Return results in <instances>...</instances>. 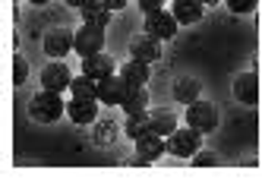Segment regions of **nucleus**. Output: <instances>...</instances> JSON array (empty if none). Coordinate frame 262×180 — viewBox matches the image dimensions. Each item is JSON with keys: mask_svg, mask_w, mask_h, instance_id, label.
<instances>
[{"mask_svg": "<svg viewBox=\"0 0 262 180\" xmlns=\"http://www.w3.org/2000/svg\"><path fill=\"white\" fill-rule=\"evenodd\" d=\"M63 111H67V104H63L60 92H51V88H41V92L29 101V114L38 120V123H54V120H60Z\"/></svg>", "mask_w": 262, "mask_h": 180, "instance_id": "f257e3e1", "label": "nucleus"}, {"mask_svg": "<svg viewBox=\"0 0 262 180\" xmlns=\"http://www.w3.org/2000/svg\"><path fill=\"white\" fill-rule=\"evenodd\" d=\"M133 88H139V85H133V82H126L120 73L114 76H104V79H98V101L101 104H120L123 107V101L133 95Z\"/></svg>", "mask_w": 262, "mask_h": 180, "instance_id": "f03ea898", "label": "nucleus"}, {"mask_svg": "<svg viewBox=\"0 0 262 180\" xmlns=\"http://www.w3.org/2000/svg\"><path fill=\"white\" fill-rule=\"evenodd\" d=\"M186 123H190L193 130H199V133H212L218 127V107L212 101H199L196 98L190 107H186Z\"/></svg>", "mask_w": 262, "mask_h": 180, "instance_id": "7ed1b4c3", "label": "nucleus"}, {"mask_svg": "<svg viewBox=\"0 0 262 180\" xmlns=\"http://www.w3.org/2000/svg\"><path fill=\"white\" fill-rule=\"evenodd\" d=\"M199 139H202V133L199 130H193L190 123H186V130H174L171 136H167V152L171 155H180V158H186V155H196L199 152Z\"/></svg>", "mask_w": 262, "mask_h": 180, "instance_id": "20e7f679", "label": "nucleus"}, {"mask_svg": "<svg viewBox=\"0 0 262 180\" xmlns=\"http://www.w3.org/2000/svg\"><path fill=\"white\" fill-rule=\"evenodd\" d=\"M167 152V136L161 133H145L136 139V165H152V161H158V155Z\"/></svg>", "mask_w": 262, "mask_h": 180, "instance_id": "39448f33", "label": "nucleus"}, {"mask_svg": "<svg viewBox=\"0 0 262 180\" xmlns=\"http://www.w3.org/2000/svg\"><path fill=\"white\" fill-rule=\"evenodd\" d=\"M73 48H76V54H82V57L101 54L104 51V29L82 22V29H76V44H73Z\"/></svg>", "mask_w": 262, "mask_h": 180, "instance_id": "423d86ee", "label": "nucleus"}, {"mask_svg": "<svg viewBox=\"0 0 262 180\" xmlns=\"http://www.w3.org/2000/svg\"><path fill=\"white\" fill-rule=\"evenodd\" d=\"M177 16L174 13H164V10H155V13H148L145 16V32L148 35H155V38L167 41V38H174L177 35Z\"/></svg>", "mask_w": 262, "mask_h": 180, "instance_id": "0eeeda50", "label": "nucleus"}, {"mask_svg": "<svg viewBox=\"0 0 262 180\" xmlns=\"http://www.w3.org/2000/svg\"><path fill=\"white\" fill-rule=\"evenodd\" d=\"M129 54H133V60H142V63H155L161 57V38H155V35H136L133 41H129Z\"/></svg>", "mask_w": 262, "mask_h": 180, "instance_id": "6e6552de", "label": "nucleus"}, {"mask_svg": "<svg viewBox=\"0 0 262 180\" xmlns=\"http://www.w3.org/2000/svg\"><path fill=\"white\" fill-rule=\"evenodd\" d=\"M73 44H76V35L67 26L48 29V35H45V54H51V57H63V54H70Z\"/></svg>", "mask_w": 262, "mask_h": 180, "instance_id": "1a4fd4ad", "label": "nucleus"}, {"mask_svg": "<svg viewBox=\"0 0 262 180\" xmlns=\"http://www.w3.org/2000/svg\"><path fill=\"white\" fill-rule=\"evenodd\" d=\"M70 82H73V73H70V66L60 63V60H51L41 70V85L51 88V92H63V88H70Z\"/></svg>", "mask_w": 262, "mask_h": 180, "instance_id": "9d476101", "label": "nucleus"}, {"mask_svg": "<svg viewBox=\"0 0 262 180\" xmlns=\"http://www.w3.org/2000/svg\"><path fill=\"white\" fill-rule=\"evenodd\" d=\"M98 98H73L67 104V114L73 123H95L98 120Z\"/></svg>", "mask_w": 262, "mask_h": 180, "instance_id": "9b49d317", "label": "nucleus"}, {"mask_svg": "<svg viewBox=\"0 0 262 180\" xmlns=\"http://www.w3.org/2000/svg\"><path fill=\"white\" fill-rule=\"evenodd\" d=\"M234 98L237 101H243V104H256L259 101V76L256 73H240L237 79H234Z\"/></svg>", "mask_w": 262, "mask_h": 180, "instance_id": "f8f14e48", "label": "nucleus"}, {"mask_svg": "<svg viewBox=\"0 0 262 180\" xmlns=\"http://www.w3.org/2000/svg\"><path fill=\"white\" fill-rule=\"evenodd\" d=\"M82 73L92 76V79H104L114 73V60L107 57V54H92V57H82Z\"/></svg>", "mask_w": 262, "mask_h": 180, "instance_id": "ddd939ff", "label": "nucleus"}, {"mask_svg": "<svg viewBox=\"0 0 262 180\" xmlns=\"http://www.w3.org/2000/svg\"><path fill=\"white\" fill-rule=\"evenodd\" d=\"M171 13L177 16L180 26H190V22H199L202 19L205 4H202V0H174V10Z\"/></svg>", "mask_w": 262, "mask_h": 180, "instance_id": "4468645a", "label": "nucleus"}, {"mask_svg": "<svg viewBox=\"0 0 262 180\" xmlns=\"http://www.w3.org/2000/svg\"><path fill=\"white\" fill-rule=\"evenodd\" d=\"M79 13H82V22L98 26V29H107V22H111V10L101 4V0H89V4L79 7Z\"/></svg>", "mask_w": 262, "mask_h": 180, "instance_id": "2eb2a0df", "label": "nucleus"}, {"mask_svg": "<svg viewBox=\"0 0 262 180\" xmlns=\"http://www.w3.org/2000/svg\"><path fill=\"white\" fill-rule=\"evenodd\" d=\"M174 98H177L180 104H193V101L199 98V79H193V76H180V79L174 82Z\"/></svg>", "mask_w": 262, "mask_h": 180, "instance_id": "dca6fc26", "label": "nucleus"}, {"mask_svg": "<svg viewBox=\"0 0 262 180\" xmlns=\"http://www.w3.org/2000/svg\"><path fill=\"white\" fill-rule=\"evenodd\" d=\"M126 136L129 139H139V136H145V133H152V114L148 111H142V114H126Z\"/></svg>", "mask_w": 262, "mask_h": 180, "instance_id": "f3484780", "label": "nucleus"}, {"mask_svg": "<svg viewBox=\"0 0 262 180\" xmlns=\"http://www.w3.org/2000/svg\"><path fill=\"white\" fill-rule=\"evenodd\" d=\"M120 76H123L126 82H133V85H145V82H148V63L129 57V60L120 66Z\"/></svg>", "mask_w": 262, "mask_h": 180, "instance_id": "a211bd4d", "label": "nucleus"}, {"mask_svg": "<svg viewBox=\"0 0 262 180\" xmlns=\"http://www.w3.org/2000/svg\"><path fill=\"white\" fill-rule=\"evenodd\" d=\"M92 139H95V146H111V142L117 139V123L111 117H101L95 120V130H92Z\"/></svg>", "mask_w": 262, "mask_h": 180, "instance_id": "6ab92c4d", "label": "nucleus"}, {"mask_svg": "<svg viewBox=\"0 0 262 180\" xmlns=\"http://www.w3.org/2000/svg\"><path fill=\"white\" fill-rule=\"evenodd\" d=\"M70 92H73V98H98V79L82 73L79 79L70 82Z\"/></svg>", "mask_w": 262, "mask_h": 180, "instance_id": "aec40b11", "label": "nucleus"}, {"mask_svg": "<svg viewBox=\"0 0 262 180\" xmlns=\"http://www.w3.org/2000/svg\"><path fill=\"white\" fill-rule=\"evenodd\" d=\"M152 130L161 136H171L177 130V114L174 111H152Z\"/></svg>", "mask_w": 262, "mask_h": 180, "instance_id": "412c9836", "label": "nucleus"}, {"mask_svg": "<svg viewBox=\"0 0 262 180\" xmlns=\"http://www.w3.org/2000/svg\"><path fill=\"white\" fill-rule=\"evenodd\" d=\"M123 111L126 114H142V111H148V92H145V85L133 88V95L123 101Z\"/></svg>", "mask_w": 262, "mask_h": 180, "instance_id": "4be33fe9", "label": "nucleus"}, {"mask_svg": "<svg viewBox=\"0 0 262 180\" xmlns=\"http://www.w3.org/2000/svg\"><path fill=\"white\" fill-rule=\"evenodd\" d=\"M26 76H29V63H26L23 54H16V60H13V82H16V85H23Z\"/></svg>", "mask_w": 262, "mask_h": 180, "instance_id": "5701e85b", "label": "nucleus"}, {"mask_svg": "<svg viewBox=\"0 0 262 180\" xmlns=\"http://www.w3.org/2000/svg\"><path fill=\"white\" fill-rule=\"evenodd\" d=\"M193 165L196 168H215V165H221V158L215 152H196L193 155Z\"/></svg>", "mask_w": 262, "mask_h": 180, "instance_id": "b1692460", "label": "nucleus"}, {"mask_svg": "<svg viewBox=\"0 0 262 180\" xmlns=\"http://www.w3.org/2000/svg\"><path fill=\"white\" fill-rule=\"evenodd\" d=\"M224 4H228V10H231V13H253L256 0H224Z\"/></svg>", "mask_w": 262, "mask_h": 180, "instance_id": "393cba45", "label": "nucleus"}, {"mask_svg": "<svg viewBox=\"0 0 262 180\" xmlns=\"http://www.w3.org/2000/svg\"><path fill=\"white\" fill-rule=\"evenodd\" d=\"M161 4H164V0H139V7H142L145 16H148V13H155V10H161Z\"/></svg>", "mask_w": 262, "mask_h": 180, "instance_id": "a878e982", "label": "nucleus"}, {"mask_svg": "<svg viewBox=\"0 0 262 180\" xmlns=\"http://www.w3.org/2000/svg\"><path fill=\"white\" fill-rule=\"evenodd\" d=\"M101 4H104V7H107L111 13H114V10H123V7L129 4V0H101Z\"/></svg>", "mask_w": 262, "mask_h": 180, "instance_id": "bb28decb", "label": "nucleus"}, {"mask_svg": "<svg viewBox=\"0 0 262 180\" xmlns=\"http://www.w3.org/2000/svg\"><path fill=\"white\" fill-rule=\"evenodd\" d=\"M63 4H70V7H82V4H89V0H63Z\"/></svg>", "mask_w": 262, "mask_h": 180, "instance_id": "cd10ccee", "label": "nucleus"}, {"mask_svg": "<svg viewBox=\"0 0 262 180\" xmlns=\"http://www.w3.org/2000/svg\"><path fill=\"white\" fill-rule=\"evenodd\" d=\"M29 4H35V7H45V4H48V0H29Z\"/></svg>", "mask_w": 262, "mask_h": 180, "instance_id": "c85d7f7f", "label": "nucleus"}, {"mask_svg": "<svg viewBox=\"0 0 262 180\" xmlns=\"http://www.w3.org/2000/svg\"><path fill=\"white\" fill-rule=\"evenodd\" d=\"M202 4H209V7H212V4H221V0H202Z\"/></svg>", "mask_w": 262, "mask_h": 180, "instance_id": "c756f323", "label": "nucleus"}]
</instances>
